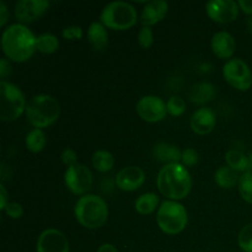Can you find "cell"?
<instances>
[{"mask_svg": "<svg viewBox=\"0 0 252 252\" xmlns=\"http://www.w3.org/2000/svg\"><path fill=\"white\" fill-rule=\"evenodd\" d=\"M36 41L37 37L27 26L22 24L10 25L2 32V52L10 61L24 63L37 51Z\"/></svg>", "mask_w": 252, "mask_h": 252, "instance_id": "6da1fadb", "label": "cell"}, {"mask_svg": "<svg viewBox=\"0 0 252 252\" xmlns=\"http://www.w3.org/2000/svg\"><path fill=\"white\" fill-rule=\"evenodd\" d=\"M158 189L162 196L171 201H180L187 197L192 189L189 170L182 164H169L161 167L157 179Z\"/></svg>", "mask_w": 252, "mask_h": 252, "instance_id": "7a4b0ae2", "label": "cell"}, {"mask_svg": "<svg viewBox=\"0 0 252 252\" xmlns=\"http://www.w3.org/2000/svg\"><path fill=\"white\" fill-rule=\"evenodd\" d=\"M74 213L81 226L86 229H98L107 221L108 207L101 197L85 194L76 201Z\"/></svg>", "mask_w": 252, "mask_h": 252, "instance_id": "3957f363", "label": "cell"}, {"mask_svg": "<svg viewBox=\"0 0 252 252\" xmlns=\"http://www.w3.org/2000/svg\"><path fill=\"white\" fill-rule=\"evenodd\" d=\"M25 113L30 125L42 129L52 126L58 120L61 116V105L53 96L41 94L31 98Z\"/></svg>", "mask_w": 252, "mask_h": 252, "instance_id": "277c9868", "label": "cell"}, {"mask_svg": "<svg viewBox=\"0 0 252 252\" xmlns=\"http://www.w3.org/2000/svg\"><path fill=\"white\" fill-rule=\"evenodd\" d=\"M157 221L165 234L176 235L185 230L189 216L186 208L177 201H164L158 208Z\"/></svg>", "mask_w": 252, "mask_h": 252, "instance_id": "5b68a950", "label": "cell"}, {"mask_svg": "<svg viewBox=\"0 0 252 252\" xmlns=\"http://www.w3.org/2000/svg\"><path fill=\"white\" fill-rule=\"evenodd\" d=\"M26 100L21 89L6 80L0 83V118L4 122L16 121L26 111Z\"/></svg>", "mask_w": 252, "mask_h": 252, "instance_id": "8992f818", "label": "cell"}, {"mask_svg": "<svg viewBox=\"0 0 252 252\" xmlns=\"http://www.w3.org/2000/svg\"><path fill=\"white\" fill-rule=\"evenodd\" d=\"M100 20L108 29L123 31L137 24V11L129 2L112 1L103 7Z\"/></svg>", "mask_w": 252, "mask_h": 252, "instance_id": "52a82bcc", "label": "cell"}, {"mask_svg": "<svg viewBox=\"0 0 252 252\" xmlns=\"http://www.w3.org/2000/svg\"><path fill=\"white\" fill-rule=\"evenodd\" d=\"M223 76L228 84L240 91H248L252 85V73L248 64L239 58H233L223 66Z\"/></svg>", "mask_w": 252, "mask_h": 252, "instance_id": "ba28073f", "label": "cell"}, {"mask_svg": "<svg viewBox=\"0 0 252 252\" xmlns=\"http://www.w3.org/2000/svg\"><path fill=\"white\" fill-rule=\"evenodd\" d=\"M93 174L83 164H76L68 167L64 174L65 186L74 194H84L85 196L93 187Z\"/></svg>", "mask_w": 252, "mask_h": 252, "instance_id": "9c48e42d", "label": "cell"}, {"mask_svg": "<svg viewBox=\"0 0 252 252\" xmlns=\"http://www.w3.org/2000/svg\"><path fill=\"white\" fill-rule=\"evenodd\" d=\"M137 112L143 121L149 123L160 122L167 113L166 103L154 95L143 96L137 103Z\"/></svg>", "mask_w": 252, "mask_h": 252, "instance_id": "30bf717a", "label": "cell"}, {"mask_svg": "<svg viewBox=\"0 0 252 252\" xmlns=\"http://www.w3.org/2000/svg\"><path fill=\"white\" fill-rule=\"evenodd\" d=\"M240 6L234 0H212L207 2V15L218 24H229L239 16Z\"/></svg>", "mask_w": 252, "mask_h": 252, "instance_id": "8fae6325", "label": "cell"}, {"mask_svg": "<svg viewBox=\"0 0 252 252\" xmlns=\"http://www.w3.org/2000/svg\"><path fill=\"white\" fill-rule=\"evenodd\" d=\"M37 252H69V241L58 229H46L38 236L36 245Z\"/></svg>", "mask_w": 252, "mask_h": 252, "instance_id": "7c38bea8", "label": "cell"}, {"mask_svg": "<svg viewBox=\"0 0 252 252\" xmlns=\"http://www.w3.org/2000/svg\"><path fill=\"white\" fill-rule=\"evenodd\" d=\"M48 0H20L15 5V17L24 24L39 19L48 9Z\"/></svg>", "mask_w": 252, "mask_h": 252, "instance_id": "4fadbf2b", "label": "cell"}, {"mask_svg": "<svg viewBox=\"0 0 252 252\" xmlns=\"http://www.w3.org/2000/svg\"><path fill=\"white\" fill-rule=\"evenodd\" d=\"M145 181V174L139 166H126L120 170L116 176L118 189L126 192H132L140 189Z\"/></svg>", "mask_w": 252, "mask_h": 252, "instance_id": "5bb4252c", "label": "cell"}, {"mask_svg": "<svg viewBox=\"0 0 252 252\" xmlns=\"http://www.w3.org/2000/svg\"><path fill=\"white\" fill-rule=\"evenodd\" d=\"M216 113H214L213 110L208 107H201L194 111L191 117V121H189L192 130L199 135L209 134L214 129V127H216Z\"/></svg>", "mask_w": 252, "mask_h": 252, "instance_id": "9a60e30c", "label": "cell"}, {"mask_svg": "<svg viewBox=\"0 0 252 252\" xmlns=\"http://www.w3.org/2000/svg\"><path fill=\"white\" fill-rule=\"evenodd\" d=\"M213 53L220 59H229L234 56L236 49L235 38L226 31H219L213 34L211 42Z\"/></svg>", "mask_w": 252, "mask_h": 252, "instance_id": "2e32d148", "label": "cell"}, {"mask_svg": "<svg viewBox=\"0 0 252 252\" xmlns=\"http://www.w3.org/2000/svg\"><path fill=\"white\" fill-rule=\"evenodd\" d=\"M167 10H169V4L164 0L148 1L140 15V22L143 26H154L166 16Z\"/></svg>", "mask_w": 252, "mask_h": 252, "instance_id": "e0dca14e", "label": "cell"}, {"mask_svg": "<svg viewBox=\"0 0 252 252\" xmlns=\"http://www.w3.org/2000/svg\"><path fill=\"white\" fill-rule=\"evenodd\" d=\"M153 157L155 160L160 162L169 164H179L181 161L182 152L179 147L170 143H158L153 148Z\"/></svg>", "mask_w": 252, "mask_h": 252, "instance_id": "ac0fdd59", "label": "cell"}, {"mask_svg": "<svg viewBox=\"0 0 252 252\" xmlns=\"http://www.w3.org/2000/svg\"><path fill=\"white\" fill-rule=\"evenodd\" d=\"M107 27L102 22L95 21L88 29V41L94 49L103 51L108 44Z\"/></svg>", "mask_w": 252, "mask_h": 252, "instance_id": "d6986e66", "label": "cell"}, {"mask_svg": "<svg viewBox=\"0 0 252 252\" xmlns=\"http://www.w3.org/2000/svg\"><path fill=\"white\" fill-rule=\"evenodd\" d=\"M189 96L192 102L202 105L213 100L216 96V88L211 83H198L192 86Z\"/></svg>", "mask_w": 252, "mask_h": 252, "instance_id": "ffe728a7", "label": "cell"}, {"mask_svg": "<svg viewBox=\"0 0 252 252\" xmlns=\"http://www.w3.org/2000/svg\"><path fill=\"white\" fill-rule=\"evenodd\" d=\"M214 180L221 189H233L236 184H239L240 177H239L238 172L231 169L230 166H220L216 171Z\"/></svg>", "mask_w": 252, "mask_h": 252, "instance_id": "44dd1931", "label": "cell"}, {"mask_svg": "<svg viewBox=\"0 0 252 252\" xmlns=\"http://www.w3.org/2000/svg\"><path fill=\"white\" fill-rule=\"evenodd\" d=\"M159 206V197L153 192H148V193H143L135 199L134 208L142 216H148L152 214L155 209Z\"/></svg>", "mask_w": 252, "mask_h": 252, "instance_id": "7402d4cb", "label": "cell"}, {"mask_svg": "<svg viewBox=\"0 0 252 252\" xmlns=\"http://www.w3.org/2000/svg\"><path fill=\"white\" fill-rule=\"evenodd\" d=\"M115 165V158L110 152L98 149L93 155V166L98 172H108Z\"/></svg>", "mask_w": 252, "mask_h": 252, "instance_id": "603a6c76", "label": "cell"}, {"mask_svg": "<svg viewBox=\"0 0 252 252\" xmlns=\"http://www.w3.org/2000/svg\"><path fill=\"white\" fill-rule=\"evenodd\" d=\"M225 161L236 172H246L249 170V158L239 150L231 149L226 152Z\"/></svg>", "mask_w": 252, "mask_h": 252, "instance_id": "cb8c5ba5", "label": "cell"}, {"mask_svg": "<svg viewBox=\"0 0 252 252\" xmlns=\"http://www.w3.org/2000/svg\"><path fill=\"white\" fill-rule=\"evenodd\" d=\"M26 148L32 153H39L44 149L47 144V137L44 132L38 128L32 129L29 134L26 135Z\"/></svg>", "mask_w": 252, "mask_h": 252, "instance_id": "d4e9b609", "label": "cell"}, {"mask_svg": "<svg viewBox=\"0 0 252 252\" xmlns=\"http://www.w3.org/2000/svg\"><path fill=\"white\" fill-rule=\"evenodd\" d=\"M36 47L41 53L52 54L58 51L59 39L52 33H42L37 37Z\"/></svg>", "mask_w": 252, "mask_h": 252, "instance_id": "484cf974", "label": "cell"}, {"mask_svg": "<svg viewBox=\"0 0 252 252\" xmlns=\"http://www.w3.org/2000/svg\"><path fill=\"white\" fill-rule=\"evenodd\" d=\"M239 192L244 201L252 204V174L251 172H244L243 176H240L239 181Z\"/></svg>", "mask_w": 252, "mask_h": 252, "instance_id": "4316f807", "label": "cell"}, {"mask_svg": "<svg viewBox=\"0 0 252 252\" xmlns=\"http://www.w3.org/2000/svg\"><path fill=\"white\" fill-rule=\"evenodd\" d=\"M238 243L244 252H252V223L241 229L238 236Z\"/></svg>", "mask_w": 252, "mask_h": 252, "instance_id": "83f0119b", "label": "cell"}, {"mask_svg": "<svg viewBox=\"0 0 252 252\" xmlns=\"http://www.w3.org/2000/svg\"><path fill=\"white\" fill-rule=\"evenodd\" d=\"M167 107V113H170L174 117H179L182 116L186 111V102H185L184 98L179 97V96H172L167 100L166 103Z\"/></svg>", "mask_w": 252, "mask_h": 252, "instance_id": "f1b7e54d", "label": "cell"}, {"mask_svg": "<svg viewBox=\"0 0 252 252\" xmlns=\"http://www.w3.org/2000/svg\"><path fill=\"white\" fill-rule=\"evenodd\" d=\"M138 43L142 48H150L154 43V34H153V31L150 27L143 26L142 29L138 32Z\"/></svg>", "mask_w": 252, "mask_h": 252, "instance_id": "f546056e", "label": "cell"}, {"mask_svg": "<svg viewBox=\"0 0 252 252\" xmlns=\"http://www.w3.org/2000/svg\"><path fill=\"white\" fill-rule=\"evenodd\" d=\"M198 159H199L198 153H197V150L193 149V148H186L185 150H182L181 162L185 167L194 166V165L198 162Z\"/></svg>", "mask_w": 252, "mask_h": 252, "instance_id": "4dcf8cb0", "label": "cell"}, {"mask_svg": "<svg viewBox=\"0 0 252 252\" xmlns=\"http://www.w3.org/2000/svg\"><path fill=\"white\" fill-rule=\"evenodd\" d=\"M4 212L6 216L11 219H19L24 216V207L17 202H9L7 206L5 207Z\"/></svg>", "mask_w": 252, "mask_h": 252, "instance_id": "1f68e13d", "label": "cell"}, {"mask_svg": "<svg viewBox=\"0 0 252 252\" xmlns=\"http://www.w3.org/2000/svg\"><path fill=\"white\" fill-rule=\"evenodd\" d=\"M62 36L68 41H76L83 37V29L80 26H68L62 31Z\"/></svg>", "mask_w": 252, "mask_h": 252, "instance_id": "d6a6232c", "label": "cell"}, {"mask_svg": "<svg viewBox=\"0 0 252 252\" xmlns=\"http://www.w3.org/2000/svg\"><path fill=\"white\" fill-rule=\"evenodd\" d=\"M61 158L63 164L66 165L68 167L78 164V162H76L78 161V154H76L75 150L71 149V148H65V149L63 150V153H62Z\"/></svg>", "mask_w": 252, "mask_h": 252, "instance_id": "836d02e7", "label": "cell"}, {"mask_svg": "<svg viewBox=\"0 0 252 252\" xmlns=\"http://www.w3.org/2000/svg\"><path fill=\"white\" fill-rule=\"evenodd\" d=\"M11 64L6 58L0 59V76L2 80H5L11 74Z\"/></svg>", "mask_w": 252, "mask_h": 252, "instance_id": "e575fe53", "label": "cell"}, {"mask_svg": "<svg viewBox=\"0 0 252 252\" xmlns=\"http://www.w3.org/2000/svg\"><path fill=\"white\" fill-rule=\"evenodd\" d=\"M7 17H9V11L5 5L4 1H0V27H4L5 24L7 22Z\"/></svg>", "mask_w": 252, "mask_h": 252, "instance_id": "d590c367", "label": "cell"}, {"mask_svg": "<svg viewBox=\"0 0 252 252\" xmlns=\"http://www.w3.org/2000/svg\"><path fill=\"white\" fill-rule=\"evenodd\" d=\"M7 203H9V201H7V192L6 189H5V186L4 185H0V209L1 211H4L5 207L7 206Z\"/></svg>", "mask_w": 252, "mask_h": 252, "instance_id": "8d00e7d4", "label": "cell"}, {"mask_svg": "<svg viewBox=\"0 0 252 252\" xmlns=\"http://www.w3.org/2000/svg\"><path fill=\"white\" fill-rule=\"evenodd\" d=\"M238 4L245 14L252 15V0H240Z\"/></svg>", "mask_w": 252, "mask_h": 252, "instance_id": "74e56055", "label": "cell"}, {"mask_svg": "<svg viewBox=\"0 0 252 252\" xmlns=\"http://www.w3.org/2000/svg\"><path fill=\"white\" fill-rule=\"evenodd\" d=\"M96 252H118V250L112 244H102Z\"/></svg>", "mask_w": 252, "mask_h": 252, "instance_id": "f35d334b", "label": "cell"}, {"mask_svg": "<svg viewBox=\"0 0 252 252\" xmlns=\"http://www.w3.org/2000/svg\"><path fill=\"white\" fill-rule=\"evenodd\" d=\"M246 26H248L249 32L252 34V17H249L248 21H246Z\"/></svg>", "mask_w": 252, "mask_h": 252, "instance_id": "ab89813d", "label": "cell"}, {"mask_svg": "<svg viewBox=\"0 0 252 252\" xmlns=\"http://www.w3.org/2000/svg\"><path fill=\"white\" fill-rule=\"evenodd\" d=\"M246 172H251L252 174V154L249 157V170Z\"/></svg>", "mask_w": 252, "mask_h": 252, "instance_id": "60d3db41", "label": "cell"}]
</instances>
